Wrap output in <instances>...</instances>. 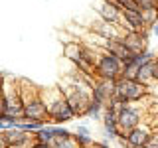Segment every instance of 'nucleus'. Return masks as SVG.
Listing matches in <instances>:
<instances>
[{
	"mask_svg": "<svg viewBox=\"0 0 158 148\" xmlns=\"http://www.w3.org/2000/svg\"><path fill=\"white\" fill-rule=\"evenodd\" d=\"M28 121H42V122H48L52 125V118L48 117V109H46V103L42 99V93L36 95L30 101H24V118L22 122H28Z\"/></svg>",
	"mask_w": 158,
	"mask_h": 148,
	"instance_id": "6",
	"label": "nucleus"
},
{
	"mask_svg": "<svg viewBox=\"0 0 158 148\" xmlns=\"http://www.w3.org/2000/svg\"><path fill=\"white\" fill-rule=\"evenodd\" d=\"M152 65H154V81L158 83V56L154 57V61H152Z\"/></svg>",
	"mask_w": 158,
	"mask_h": 148,
	"instance_id": "28",
	"label": "nucleus"
},
{
	"mask_svg": "<svg viewBox=\"0 0 158 148\" xmlns=\"http://www.w3.org/2000/svg\"><path fill=\"white\" fill-rule=\"evenodd\" d=\"M154 57L156 56L150 51V49H144V51H140V53H131V57H128L127 61H123V63H132V65H136V67H142V65H146V63H152Z\"/></svg>",
	"mask_w": 158,
	"mask_h": 148,
	"instance_id": "15",
	"label": "nucleus"
},
{
	"mask_svg": "<svg viewBox=\"0 0 158 148\" xmlns=\"http://www.w3.org/2000/svg\"><path fill=\"white\" fill-rule=\"evenodd\" d=\"M103 49L109 51V53H113V56H117L121 61H127V59L131 57V53H132V51H128V49H127L125 42H123V36H118L115 39H107L105 46H103Z\"/></svg>",
	"mask_w": 158,
	"mask_h": 148,
	"instance_id": "13",
	"label": "nucleus"
},
{
	"mask_svg": "<svg viewBox=\"0 0 158 148\" xmlns=\"http://www.w3.org/2000/svg\"><path fill=\"white\" fill-rule=\"evenodd\" d=\"M0 148H8V144H6V140H4V134L0 132Z\"/></svg>",
	"mask_w": 158,
	"mask_h": 148,
	"instance_id": "31",
	"label": "nucleus"
},
{
	"mask_svg": "<svg viewBox=\"0 0 158 148\" xmlns=\"http://www.w3.org/2000/svg\"><path fill=\"white\" fill-rule=\"evenodd\" d=\"M49 146H52V148H79L77 142L73 140V136H69V138H59V136H56Z\"/></svg>",
	"mask_w": 158,
	"mask_h": 148,
	"instance_id": "20",
	"label": "nucleus"
},
{
	"mask_svg": "<svg viewBox=\"0 0 158 148\" xmlns=\"http://www.w3.org/2000/svg\"><path fill=\"white\" fill-rule=\"evenodd\" d=\"M32 138L36 142H44V144H52L53 138H56V134H53V125H44L40 130H36L32 134Z\"/></svg>",
	"mask_w": 158,
	"mask_h": 148,
	"instance_id": "17",
	"label": "nucleus"
},
{
	"mask_svg": "<svg viewBox=\"0 0 158 148\" xmlns=\"http://www.w3.org/2000/svg\"><path fill=\"white\" fill-rule=\"evenodd\" d=\"M73 140L77 142L79 148H89L95 142V138H93V134H77V132H73Z\"/></svg>",
	"mask_w": 158,
	"mask_h": 148,
	"instance_id": "21",
	"label": "nucleus"
},
{
	"mask_svg": "<svg viewBox=\"0 0 158 148\" xmlns=\"http://www.w3.org/2000/svg\"><path fill=\"white\" fill-rule=\"evenodd\" d=\"M79 51H81V39H67L63 43V57L75 63L79 59Z\"/></svg>",
	"mask_w": 158,
	"mask_h": 148,
	"instance_id": "14",
	"label": "nucleus"
},
{
	"mask_svg": "<svg viewBox=\"0 0 158 148\" xmlns=\"http://www.w3.org/2000/svg\"><path fill=\"white\" fill-rule=\"evenodd\" d=\"M146 117H148V113H146V107L142 105V103H128L117 117L118 132H121V134H127L128 130H132V128L138 126L140 122H144Z\"/></svg>",
	"mask_w": 158,
	"mask_h": 148,
	"instance_id": "3",
	"label": "nucleus"
},
{
	"mask_svg": "<svg viewBox=\"0 0 158 148\" xmlns=\"http://www.w3.org/2000/svg\"><path fill=\"white\" fill-rule=\"evenodd\" d=\"M152 128H154V122L148 121V117L144 118V122H140L138 126H135L132 130L127 132V140L128 144L132 148H142L148 144V140H150L152 136Z\"/></svg>",
	"mask_w": 158,
	"mask_h": 148,
	"instance_id": "7",
	"label": "nucleus"
},
{
	"mask_svg": "<svg viewBox=\"0 0 158 148\" xmlns=\"http://www.w3.org/2000/svg\"><path fill=\"white\" fill-rule=\"evenodd\" d=\"M117 91V81L115 79H93V93H91V99L95 101H101V103H107L109 99L115 95Z\"/></svg>",
	"mask_w": 158,
	"mask_h": 148,
	"instance_id": "9",
	"label": "nucleus"
},
{
	"mask_svg": "<svg viewBox=\"0 0 158 148\" xmlns=\"http://www.w3.org/2000/svg\"><path fill=\"white\" fill-rule=\"evenodd\" d=\"M103 113H105V103L91 99V101H89V105H87V111H85V115H83V117L91 118V121H101Z\"/></svg>",
	"mask_w": 158,
	"mask_h": 148,
	"instance_id": "16",
	"label": "nucleus"
},
{
	"mask_svg": "<svg viewBox=\"0 0 158 148\" xmlns=\"http://www.w3.org/2000/svg\"><path fill=\"white\" fill-rule=\"evenodd\" d=\"M42 93V99L46 103L48 109V117L52 118L53 125H65V122L73 121L75 118V113L71 111L69 103L65 101L61 89L59 87H52V89H40Z\"/></svg>",
	"mask_w": 158,
	"mask_h": 148,
	"instance_id": "1",
	"label": "nucleus"
},
{
	"mask_svg": "<svg viewBox=\"0 0 158 148\" xmlns=\"http://www.w3.org/2000/svg\"><path fill=\"white\" fill-rule=\"evenodd\" d=\"M121 73H123V61L117 56L101 49L99 59L95 63V77L97 79H115L117 81L121 77Z\"/></svg>",
	"mask_w": 158,
	"mask_h": 148,
	"instance_id": "4",
	"label": "nucleus"
},
{
	"mask_svg": "<svg viewBox=\"0 0 158 148\" xmlns=\"http://www.w3.org/2000/svg\"><path fill=\"white\" fill-rule=\"evenodd\" d=\"M89 148H111V144H109L107 140H105V142H97V140H95V142H93V144L89 146Z\"/></svg>",
	"mask_w": 158,
	"mask_h": 148,
	"instance_id": "27",
	"label": "nucleus"
},
{
	"mask_svg": "<svg viewBox=\"0 0 158 148\" xmlns=\"http://www.w3.org/2000/svg\"><path fill=\"white\" fill-rule=\"evenodd\" d=\"M136 81L142 83V85H150L154 83V65L152 63H146V65L138 67V75H136Z\"/></svg>",
	"mask_w": 158,
	"mask_h": 148,
	"instance_id": "18",
	"label": "nucleus"
},
{
	"mask_svg": "<svg viewBox=\"0 0 158 148\" xmlns=\"http://www.w3.org/2000/svg\"><path fill=\"white\" fill-rule=\"evenodd\" d=\"M30 148H52V146H49V144H44V142H36V140H34Z\"/></svg>",
	"mask_w": 158,
	"mask_h": 148,
	"instance_id": "29",
	"label": "nucleus"
},
{
	"mask_svg": "<svg viewBox=\"0 0 158 148\" xmlns=\"http://www.w3.org/2000/svg\"><path fill=\"white\" fill-rule=\"evenodd\" d=\"M142 148H146V146H142Z\"/></svg>",
	"mask_w": 158,
	"mask_h": 148,
	"instance_id": "33",
	"label": "nucleus"
},
{
	"mask_svg": "<svg viewBox=\"0 0 158 148\" xmlns=\"http://www.w3.org/2000/svg\"><path fill=\"white\" fill-rule=\"evenodd\" d=\"M0 115H4V89H2V77H0Z\"/></svg>",
	"mask_w": 158,
	"mask_h": 148,
	"instance_id": "26",
	"label": "nucleus"
},
{
	"mask_svg": "<svg viewBox=\"0 0 158 148\" xmlns=\"http://www.w3.org/2000/svg\"><path fill=\"white\" fill-rule=\"evenodd\" d=\"M4 134V140H6L8 148H30L34 142V138L30 132L26 130H18V128H6V130H2Z\"/></svg>",
	"mask_w": 158,
	"mask_h": 148,
	"instance_id": "11",
	"label": "nucleus"
},
{
	"mask_svg": "<svg viewBox=\"0 0 158 148\" xmlns=\"http://www.w3.org/2000/svg\"><path fill=\"white\" fill-rule=\"evenodd\" d=\"M140 14H142V20H144V26L146 30H150L154 24L158 22V10H140Z\"/></svg>",
	"mask_w": 158,
	"mask_h": 148,
	"instance_id": "19",
	"label": "nucleus"
},
{
	"mask_svg": "<svg viewBox=\"0 0 158 148\" xmlns=\"http://www.w3.org/2000/svg\"><path fill=\"white\" fill-rule=\"evenodd\" d=\"M140 10H158V0H135Z\"/></svg>",
	"mask_w": 158,
	"mask_h": 148,
	"instance_id": "22",
	"label": "nucleus"
},
{
	"mask_svg": "<svg viewBox=\"0 0 158 148\" xmlns=\"http://www.w3.org/2000/svg\"><path fill=\"white\" fill-rule=\"evenodd\" d=\"M97 10V14L101 16V20H105V22H111V24H121V8L117 6L113 0H95V6H93Z\"/></svg>",
	"mask_w": 158,
	"mask_h": 148,
	"instance_id": "8",
	"label": "nucleus"
},
{
	"mask_svg": "<svg viewBox=\"0 0 158 148\" xmlns=\"http://www.w3.org/2000/svg\"><path fill=\"white\" fill-rule=\"evenodd\" d=\"M115 95L125 103H142L148 97V93H146V85H142V83L118 77Z\"/></svg>",
	"mask_w": 158,
	"mask_h": 148,
	"instance_id": "5",
	"label": "nucleus"
},
{
	"mask_svg": "<svg viewBox=\"0 0 158 148\" xmlns=\"http://www.w3.org/2000/svg\"><path fill=\"white\" fill-rule=\"evenodd\" d=\"M53 134L59 136V138H69V136H73V132L69 128L61 126V125H53Z\"/></svg>",
	"mask_w": 158,
	"mask_h": 148,
	"instance_id": "23",
	"label": "nucleus"
},
{
	"mask_svg": "<svg viewBox=\"0 0 158 148\" xmlns=\"http://www.w3.org/2000/svg\"><path fill=\"white\" fill-rule=\"evenodd\" d=\"M73 132H77V134H91V128L89 126H85V125H79Z\"/></svg>",
	"mask_w": 158,
	"mask_h": 148,
	"instance_id": "25",
	"label": "nucleus"
},
{
	"mask_svg": "<svg viewBox=\"0 0 158 148\" xmlns=\"http://www.w3.org/2000/svg\"><path fill=\"white\" fill-rule=\"evenodd\" d=\"M148 32H150V34H154V36L158 38V22H156V24H154V26H152L150 30H148Z\"/></svg>",
	"mask_w": 158,
	"mask_h": 148,
	"instance_id": "30",
	"label": "nucleus"
},
{
	"mask_svg": "<svg viewBox=\"0 0 158 148\" xmlns=\"http://www.w3.org/2000/svg\"><path fill=\"white\" fill-rule=\"evenodd\" d=\"M148 30H142V32H125L123 34V42L128 51L132 53H140L148 49Z\"/></svg>",
	"mask_w": 158,
	"mask_h": 148,
	"instance_id": "10",
	"label": "nucleus"
},
{
	"mask_svg": "<svg viewBox=\"0 0 158 148\" xmlns=\"http://www.w3.org/2000/svg\"><path fill=\"white\" fill-rule=\"evenodd\" d=\"M2 130H6V122H4L2 115H0V132H2Z\"/></svg>",
	"mask_w": 158,
	"mask_h": 148,
	"instance_id": "32",
	"label": "nucleus"
},
{
	"mask_svg": "<svg viewBox=\"0 0 158 148\" xmlns=\"http://www.w3.org/2000/svg\"><path fill=\"white\" fill-rule=\"evenodd\" d=\"M2 89H4V115L22 121L24 101H22V91H20V81L14 77H2Z\"/></svg>",
	"mask_w": 158,
	"mask_h": 148,
	"instance_id": "2",
	"label": "nucleus"
},
{
	"mask_svg": "<svg viewBox=\"0 0 158 148\" xmlns=\"http://www.w3.org/2000/svg\"><path fill=\"white\" fill-rule=\"evenodd\" d=\"M146 93H148V99H154V101H158V83H150V85L146 87Z\"/></svg>",
	"mask_w": 158,
	"mask_h": 148,
	"instance_id": "24",
	"label": "nucleus"
},
{
	"mask_svg": "<svg viewBox=\"0 0 158 148\" xmlns=\"http://www.w3.org/2000/svg\"><path fill=\"white\" fill-rule=\"evenodd\" d=\"M91 32H95L97 36H101V38H105V39H115L118 36H123V30L117 26V24H111V22H105V20H97L95 24H93L91 28Z\"/></svg>",
	"mask_w": 158,
	"mask_h": 148,
	"instance_id": "12",
	"label": "nucleus"
}]
</instances>
